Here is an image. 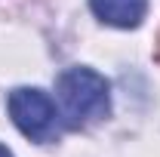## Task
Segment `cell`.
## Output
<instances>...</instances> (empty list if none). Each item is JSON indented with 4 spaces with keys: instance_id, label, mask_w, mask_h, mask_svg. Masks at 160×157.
I'll return each instance as SVG.
<instances>
[{
    "instance_id": "cell-5",
    "label": "cell",
    "mask_w": 160,
    "mask_h": 157,
    "mask_svg": "<svg viewBox=\"0 0 160 157\" xmlns=\"http://www.w3.org/2000/svg\"><path fill=\"white\" fill-rule=\"evenodd\" d=\"M0 157H12V151H9V148H3V145H0Z\"/></svg>"
},
{
    "instance_id": "cell-3",
    "label": "cell",
    "mask_w": 160,
    "mask_h": 157,
    "mask_svg": "<svg viewBox=\"0 0 160 157\" xmlns=\"http://www.w3.org/2000/svg\"><path fill=\"white\" fill-rule=\"evenodd\" d=\"M89 9L96 13V19L114 28H139L145 13H148V0H89Z\"/></svg>"
},
{
    "instance_id": "cell-2",
    "label": "cell",
    "mask_w": 160,
    "mask_h": 157,
    "mask_svg": "<svg viewBox=\"0 0 160 157\" xmlns=\"http://www.w3.org/2000/svg\"><path fill=\"white\" fill-rule=\"evenodd\" d=\"M6 111L12 123L19 126L22 136H28L31 142H52L59 133V111L56 102L37 86H19L12 89L6 99Z\"/></svg>"
},
{
    "instance_id": "cell-4",
    "label": "cell",
    "mask_w": 160,
    "mask_h": 157,
    "mask_svg": "<svg viewBox=\"0 0 160 157\" xmlns=\"http://www.w3.org/2000/svg\"><path fill=\"white\" fill-rule=\"evenodd\" d=\"M154 59L160 62V31H157V40H154Z\"/></svg>"
},
{
    "instance_id": "cell-1",
    "label": "cell",
    "mask_w": 160,
    "mask_h": 157,
    "mask_svg": "<svg viewBox=\"0 0 160 157\" xmlns=\"http://www.w3.org/2000/svg\"><path fill=\"white\" fill-rule=\"evenodd\" d=\"M56 96L68 126H86L92 120L108 117L111 111V83L86 65L62 71L56 80Z\"/></svg>"
}]
</instances>
